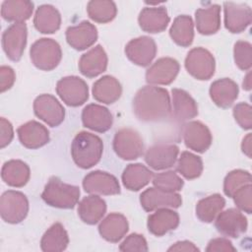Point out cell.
Instances as JSON below:
<instances>
[{
	"label": "cell",
	"instance_id": "cell-1",
	"mask_svg": "<svg viewBox=\"0 0 252 252\" xmlns=\"http://www.w3.org/2000/svg\"><path fill=\"white\" fill-rule=\"evenodd\" d=\"M135 116L144 122H158L171 114V102L168 92L159 87L145 86L133 98Z\"/></svg>",
	"mask_w": 252,
	"mask_h": 252
},
{
	"label": "cell",
	"instance_id": "cell-2",
	"mask_svg": "<svg viewBox=\"0 0 252 252\" xmlns=\"http://www.w3.org/2000/svg\"><path fill=\"white\" fill-rule=\"evenodd\" d=\"M102 140L90 132H79L73 139L71 155L77 166L87 169L95 165L102 156Z\"/></svg>",
	"mask_w": 252,
	"mask_h": 252
},
{
	"label": "cell",
	"instance_id": "cell-3",
	"mask_svg": "<svg viewBox=\"0 0 252 252\" xmlns=\"http://www.w3.org/2000/svg\"><path fill=\"white\" fill-rule=\"evenodd\" d=\"M80 188L62 182L58 177H51L47 181L43 192L42 200L49 206L59 209H73L80 198Z\"/></svg>",
	"mask_w": 252,
	"mask_h": 252
},
{
	"label": "cell",
	"instance_id": "cell-4",
	"mask_svg": "<svg viewBox=\"0 0 252 252\" xmlns=\"http://www.w3.org/2000/svg\"><path fill=\"white\" fill-rule=\"evenodd\" d=\"M32 64L43 71H51L58 66L62 58L61 47L52 38L42 37L33 42L30 49Z\"/></svg>",
	"mask_w": 252,
	"mask_h": 252
},
{
	"label": "cell",
	"instance_id": "cell-5",
	"mask_svg": "<svg viewBox=\"0 0 252 252\" xmlns=\"http://www.w3.org/2000/svg\"><path fill=\"white\" fill-rule=\"evenodd\" d=\"M29 212V201L26 195L15 190L4 192L0 198V215L8 223H19Z\"/></svg>",
	"mask_w": 252,
	"mask_h": 252
},
{
	"label": "cell",
	"instance_id": "cell-6",
	"mask_svg": "<svg viewBox=\"0 0 252 252\" xmlns=\"http://www.w3.org/2000/svg\"><path fill=\"white\" fill-rule=\"evenodd\" d=\"M185 68L195 79L200 81L209 80L215 74V58L209 50L203 47H195L188 52L185 58Z\"/></svg>",
	"mask_w": 252,
	"mask_h": 252
},
{
	"label": "cell",
	"instance_id": "cell-7",
	"mask_svg": "<svg viewBox=\"0 0 252 252\" xmlns=\"http://www.w3.org/2000/svg\"><path fill=\"white\" fill-rule=\"evenodd\" d=\"M113 150L122 159H136L143 154V139L136 130L122 128L115 133L113 138Z\"/></svg>",
	"mask_w": 252,
	"mask_h": 252
},
{
	"label": "cell",
	"instance_id": "cell-8",
	"mask_svg": "<svg viewBox=\"0 0 252 252\" xmlns=\"http://www.w3.org/2000/svg\"><path fill=\"white\" fill-rule=\"evenodd\" d=\"M56 93L69 106H80L89 98L87 83L77 76H67L60 79L56 85Z\"/></svg>",
	"mask_w": 252,
	"mask_h": 252
},
{
	"label": "cell",
	"instance_id": "cell-9",
	"mask_svg": "<svg viewBox=\"0 0 252 252\" xmlns=\"http://www.w3.org/2000/svg\"><path fill=\"white\" fill-rule=\"evenodd\" d=\"M34 114L51 127L60 125L65 117V109L58 99L48 94L38 95L33 101Z\"/></svg>",
	"mask_w": 252,
	"mask_h": 252
},
{
	"label": "cell",
	"instance_id": "cell-10",
	"mask_svg": "<svg viewBox=\"0 0 252 252\" xmlns=\"http://www.w3.org/2000/svg\"><path fill=\"white\" fill-rule=\"evenodd\" d=\"M28 30L25 23H15L5 30L2 34V46L7 57L19 61L27 44Z\"/></svg>",
	"mask_w": 252,
	"mask_h": 252
},
{
	"label": "cell",
	"instance_id": "cell-11",
	"mask_svg": "<svg viewBox=\"0 0 252 252\" xmlns=\"http://www.w3.org/2000/svg\"><path fill=\"white\" fill-rule=\"evenodd\" d=\"M215 220L217 230L225 236L237 238L247 230V219L237 209L231 208L220 212Z\"/></svg>",
	"mask_w": 252,
	"mask_h": 252
},
{
	"label": "cell",
	"instance_id": "cell-12",
	"mask_svg": "<svg viewBox=\"0 0 252 252\" xmlns=\"http://www.w3.org/2000/svg\"><path fill=\"white\" fill-rule=\"evenodd\" d=\"M125 54L134 64L146 67L152 63L157 54L155 40L147 35L131 39L125 46Z\"/></svg>",
	"mask_w": 252,
	"mask_h": 252
},
{
	"label": "cell",
	"instance_id": "cell-13",
	"mask_svg": "<svg viewBox=\"0 0 252 252\" xmlns=\"http://www.w3.org/2000/svg\"><path fill=\"white\" fill-rule=\"evenodd\" d=\"M83 187L90 194L116 195L120 193V185L117 178L101 170H94L88 173L83 180Z\"/></svg>",
	"mask_w": 252,
	"mask_h": 252
},
{
	"label": "cell",
	"instance_id": "cell-14",
	"mask_svg": "<svg viewBox=\"0 0 252 252\" xmlns=\"http://www.w3.org/2000/svg\"><path fill=\"white\" fill-rule=\"evenodd\" d=\"M140 203L145 211L152 212L161 208H178L182 204V198L175 192L151 187L140 195Z\"/></svg>",
	"mask_w": 252,
	"mask_h": 252
},
{
	"label": "cell",
	"instance_id": "cell-15",
	"mask_svg": "<svg viewBox=\"0 0 252 252\" xmlns=\"http://www.w3.org/2000/svg\"><path fill=\"white\" fill-rule=\"evenodd\" d=\"M223 12L224 26L232 33L243 32L251 24L252 13L251 8L247 4L224 2Z\"/></svg>",
	"mask_w": 252,
	"mask_h": 252
},
{
	"label": "cell",
	"instance_id": "cell-16",
	"mask_svg": "<svg viewBox=\"0 0 252 252\" xmlns=\"http://www.w3.org/2000/svg\"><path fill=\"white\" fill-rule=\"evenodd\" d=\"M179 149L174 144H156L150 147L145 154V161L156 170L166 169L175 163Z\"/></svg>",
	"mask_w": 252,
	"mask_h": 252
},
{
	"label": "cell",
	"instance_id": "cell-17",
	"mask_svg": "<svg viewBox=\"0 0 252 252\" xmlns=\"http://www.w3.org/2000/svg\"><path fill=\"white\" fill-rule=\"evenodd\" d=\"M183 141L187 148L197 153L206 152L212 144L209 128L200 121H190L183 126Z\"/></svg>",
	"mask_w": 252,
	"mask_h": 252
},
{
	"label": "cell",
	"instance_id": "cell-18",
	"mask_svg": "<svg viewBox=\"0 0 252 252\" xmlns=\"http://www.w3.org/2000/svg\"><path fill=\"white\" fill-rule=\"evenodd\" d=\"M179 63L171 57L158 59L146 72V81L152 85H169L179 72Z\"/></svg>",
	"mask_w": 252,
	"mask_h": 252
},
{
	"label": "cell",
	"instance_id": "cell-19",
	"mask_svg": "<svg viewBox=\"0 0 252 252\" xmlns=\"http://www.w3.org/2000/svg\"><path fill=\"white\" fill-rule=\"evenodd\" d=\"M82 122L83 125L89 129L103 133L111 128L113 117L106 107L91 103L85 106L82 111Z\"/></svg>",
	"mask_w": 252,
	"mask_h": 252
},
{
	"label": "cell",
	"instance_id": "cell-20",
	"mask_svg": "<svg viewBox=\"0 0 252 252\" xmlns=\"http://www.w3.org/2000/svg\"><path fill=\"white\" fill-rule=\"evenodd\" d=\"M66 39L74 49L85 50L96 41L97 30L92 23L83 21L79 25L69 27L66 30Z\"/></svg>",
	"mask_w": 252,
	"mask_h": 252
},
{
	"label": "cell",
	"instance_id": "cell-21",
	"mask_svg": "<svg viewBox=\"0 0 252 252\" xmlns=\"http://www.w3.org/2000/svg\"><path fill=\"white\" fill-rule=\"evenodd\" d=\"M17 133L21 144L28 149H38L49 142L47 128L34 120L21 125Z\"/></svg>",
	"mask_w": 252,
	"mask_h": 252
},
{
	"label": "cell",
	"instance_id": "cell-22",
	"mask_svg": "<svg viewBox=\"0 0 252 252\" xmlns=\"http://www.w3.org/2000/svg\"><path fill=\"white\" fill-rule=\"evenodd\" d=\"M107 62V55L102 46L98 44L81 56L79 70L84 76L94 78L106 70Z\"/></svg>",
	"mask_w": 252,
	"mask_h": 252
},
{
	"label": "cell",
	"instance_id": "cell-23",
	"mask_svg": "<svg viewBox=\"0 0 252 252\" xmlns=\"http://www.w3.org/2000/svg\"><path fill=\"white\" fill-rule=\"evenodd\" d=\"M170 19L164 7H145L139 15L140 28L147 32L157 33L163 32Z\"/></svg>",
	"mask_w": 252,
	"mask_h": 252
},
{
	"label": "cell",
	"instance_id": "cell-24",
	"mask_svg": "<svg viewBox=\"0 0 252 252\" xmlns=\"http://www.w3.org/2000/svg\"><path fill=\"white\" fill-rule=\"evenodd\" d=\"M179 224V216L176 212L168 209H158L156 213L148 217V229L156 236H162Z\"/></svg>",
	"mask_w": 252,
	"mask_h": 252
},
{
	"label": "cell",
	"instance_id": "cell-25",
	"mask_svg": "<svg viewBox=\"0 0 252 252\" xmlns=\"http://www.w3.org/2000/svg\"><path fill=\"white\" fill-rule=\"evenodd\" d=\"M210 96L220 107H229L238 96L237 84L228 78L219 79L212 83L210 87Z\"/></svg>",
	"mask_w": 252,
	"mask_h": 252
},
{
	"label": "cell",
	"instance_id": "cell-26",
	"mask_svg": "<svg viewBox=\"0 0 252 252\" xmlns=\"http://www.w3.org/2000/svg\"><path fill=\"white\" fill-rule=\"evenodd\" d=\"M129 228L127 219L118 213H111L98 225L102 238L109 242H118L127 233Z\"/></svg>",
	"mask_w": 252,
	"mask_h": 252
},
{
	"label": "cell",
	"instance_id": "cell-27",
	"mask_svg": "<svg viewBox=\"0 0 252 252\" xmlns=\"http://www.w3.org/2000/svg\"><path fill=\"white\" fill-rule=\"evenodd\" d=\"M122 94V87L117 79L106 75L94 82L93 86V96L95 100L111 104L119 99Z\"/></svg>",
	"mask_w": 252,
	"mask_h": 252
},
{
	"label": "cell",
	"instance_id": "cell-28",
	"mask_svg": "<svg viewBox=\"0 0 252 252\" xmlns=\"http://www.w3.org/2000/svg\"><path fill=\"white\" fill-rule=\"evenodd\" d=\"M172 104L173 110L171 112L178 122L187 121L198 115L196 101L184 90L172 89Z\"/></svg>",
	"mask_w": 252,
	"mask_h": 252
},
{
	"label": "cell",
	"instance_id": "cell-29",
	"mask_svg": "<svg viewBox=\"0 0 252 252\" xmlns=\"http://www.w3.org/2000/svg\"><path fill=\"white\" fill-rule=\"evenodd\" d=\"M195 19L197 31L201 34H214L220 28V6L213 4L206 8L197 9Z\"/></svg>",
	"mask_w": 252,
	"mask_h": 252
},
{
	"label": "cell",
	"instance_id": "cell-30",
	"mask_svg": "<svg viewBox=\"0 0 252 252\" xmlns=\"http://www.w3.org/2000/svg\"><path fill=\"white\" fill-rule=\"evenodd\" d=\"M106 212V203L96 195H90L82 199L78 207L80 219L88 224L98 222Z\"/></svg>",
	"mask_w": 252,
	"mask_h": 252
},
{
	"label": "cell",
	"instance_id": "cell-31",
	"mask_svg": "<svg viewBox=\"0 0 252 252\" xmlns=\"http://www.w3.org/2000/svg\"><path fill=\"white\" fill-rule=\"evenodd\" d=\"M33 25L41 33H53L60 28L61 15L52 5H41L36 9L33 18Z\"/></svg>",
	"mask_w": 252,
	"mask_h": 252
},
{
	"label": "cell",
	"instance_id": "cell-32",
	"mask_svg": "<svg viewBox=\"0 0 252 252\" xmlns=\"http://www.w3.org/2000/svg\"><path fill=\"white\" fill-rule=\"evenodd\" d=\"M29 165L20 159H11L6 161L1 169L3 181L13 187H23L30 179Z\"/></svg>",
	"mask_w": 252,
	"mask_h": 252
},
{
	"label": "cell",
	"instance_id": "cell-33",
	"mask_svg": "<svg viewBox=\"0 0 252 252\" xmlns=\"http://www.w3.org/2000/svg\"><path fill=\"white\" fill-rule=\"evenodd\" d=\"M153 172L142 163H130L122 173L123 185L130 191H139L153 178Z\"/></svg>",
	"mask_w": 252,
	"mask_h": 252
},
{
	"label": "cell",
	"instance_id": "cell-34",
	"mask_svg": "<svg viewBox=\"0 0 252 252\" xmlns=\"http://www.w3.org/2000/svg\"><path fill=\"white\" fill-rule=\"evenodd\" d=\"M69 244L68 233L60 222L52 224L42 235L40 248L44 252H59L67 248Z\"/></svg>",
	"mask_w": 252,
	"mask_h": 252
},
{
	"label": "cell",
	"instance_id": "cell-35",
	"mask_svg": "<svg viewBox=\"0 0 252 252\" xmlns=\"http://www.w3.org/2000/svg\"><path fill=\"white\" fill-rule=\"evenodd\" d=\"M33 3L28 0H6L1 5V16L9 22L24 23L30 19Z\"/></svg>",
	"mask_w": 252,
	"mask_h": 252
},
{
	"label": "cell",
	"instance_id": "cell-36",
	"mask_svg": "<svg viewBox=\"0 0 252 252\" xmlns=\"http://www.w3.org/2000/svg\"><path fill=\"white\" fill-rule=\"evenodd\" d=\"M169 34L176 44L183 47L191 45L194 38V25L192 18L187 15L176 17L170 27Z\"/></svg>",
	"mask_w": 252,
	"mask_h": 252
},
{
	"label": "cell",
	"instance_id": "cell-37",
	"mask_svg": "<svg viewBox=\"0 0 252 252\" xmlns=\"http://www.w3.org/2000/svg\"><path fill=\"white\" fill-rule=\"evenodd\" d=\"M225 200L220 194H213L201 199L196 205V216L203 222H212L222 211Z\"/></svg>",
	"mask_w": 252,
	"mask_h": 252
},
{
	"label": "cell",
	"instance_id": "cell-38",
	"mask_svg": "<svg viewBox=\"0 0 252 252\" xmlns=\"http://www.w3.org/2000/svg\"><path fill=\"white\" fill-rule=\"evenodd\" d=\"M87 12L89 17L93 21L100 24H105L115 18L117 8L113 1L92 0L88 3Z\"/></svg>",
	"mask_w": 252,
	"mask_h": 252
},
{
	"label": "cell",
	"instance_id": "cell-39",
	"mask_svg": "<svg viewBox=\"0 0 252 252\" xmlns=\"http://www.w3.org/2000/svg\"><path fill=\"white\" fill-rule=\"evenodd\" d=\"M177 171L186 179H195L203 171L202 158L190 152H183L177 162Z\"/></svg>",
	"mask_w": 252,
	"mask_h": 252
},
{
	"label": "cell",
	"instance_id": "cell-40",
	"mask_svg": "<svg viewBox=\"0 0 252 252\" xmlns=\"http://www.w3.org/2000/svg\"><path fill=\"white\" fill-rule=\"evenodd\" d=\"M251 183V174L242 169H234L227 173L223 181L224 194L232 198L233 194L242 186Z\"/></svg>",
	"mask_w": 252,
	"mask_h": 252
},
{
	"label": "cell",
	"instance_id": "cell-41",
	"mask_svg": "<svg viewBox=\"0 0 252 252\" xmlns=\"http://www.w3.org/2000/svg\"><path fill=\"white\" fill-rule=\"evenodd\" d=\"M153 184L158 189L166 192H175L182 189L184 181L174 171L168 170L155 174Z\"/></svg>",
	"mask_w": 252,
	"mask_h": 252
},
{
	"label": "cell",
	"instance_id": "cell-42",
	"mask_svg": "<svg viewBox=\"0 0 252 252\" xmlns=\"http://www.w3.org/2000/svg\"><path fill=\"white\" fill-rule=\"evenodd\" d=\"M234 62L237 67L243 71H247L252 66V45L245 40H238L233 47Z\"/></svg>",
	"mask_w": 252,
	"mask_h": 252
},
{
	"label": "cell",
	"instance_id": "cell-43",
	"mask_svg": "<svg viewBox=\"0 0 252 252\" xmlns=\"http://www.w3.org/2000/svg\"><path fill=\"white\" fill-rule=\"evenodd\" d=\"M236 207L247 214L252 212V186L251 183L240 187L232 196Z\"/></svg>",
	"mask_w": 252,
	"mask_h": 252
},
{
	"label": "cell",
	"instance_id": "cell-44",
	"mask_svg": "<svg viewBox=\"0 0 252 252\" xmlns=\"http://www.w3.org/2000/svg\"><path fill=\"white\" fill-rule=\"evenodd\" d=\"M251 110V105L246 102H239L233 107V116L235 121L245 130H249L252 127Z\"/></svg>",
	"mask_w": 252,
	"mask_h": 252
},
{
	"label": "cell",
	"instance_id": "cell-45",
	"mask_svg": "<svg viewBox=\"0 0 252 252\" xmlns=\"http://www.w3.org/2000/svg\"><path fill=\"white\" fill-rule=\"evenodd\" d=\"M120 251H148L146 238L139 233H132L127 236L119 246Z\"/></svg>",
	"mask_w": 252,
	"mask_h": 252
},
{
	"label": "cell",
	"instance_id": "cell-46",
	"mask_svg": "<svg viewBox=\"0 0 252 252\" xmlns=\"http://www.w3.org/2000/svg\"><path fill=\"white\" fill-rule=\"evenodd\" d=\"M207 252H235L236 248L232 245L231 241L224 237H218L212 239L206 248Z\"/></svg>",
	"mask_w": 252,
	"mask_h": 252
},
{
	"label": "cell",
	"instance_id": "cell-47",
	"mask_svg": "<svg viewBox=\"0 0 252 252\" xmlns=\"http://www.w3.org/2000/svg\"><path fill=\"white\" fill-rule=\"evenodd\" d=\"M16 80V75L10 66H1L0 67V91L4 93L12 88Z\"/></svg>",
	"mask_w": 252,
	"mask_h": 252
},
{
	"label": "cell",
	"instance_id": "cell-48",
	"mask_svg": "<svg viewBox=\"0 0 252 252\" xmlns=\"http://www.w3.org/2000/svg\"><path fill=\"white\" fill-rule=\"evenodd\" d=\"M14 137V131L12 124L5 119L4 117H1L0 119V148L3 149L6 146H8Z\"/></svg>",
	"mask_w": 252,
	"mask_h": 252
},
{
	"label": "cell",
	"instance_id": "cell-49",
	"mask_svg": "<svg viewBox=\"0 0 252 252\" xmlns=\"http://www.w3.org/2000/svg\"><path fill=\"white\" fill-rule=\"evenodd\" d=\"M167 251L171 252V251H186V252H196L199 251V248L197 246H195L194 243L187 241V240H183V241H177L175 242L173 245H171Z\"/></svg>",
	"mask_w": 252,
	"mask_h": 252
},
{
	"label": "cell",
	"instance_id": "cell-50",
	"mask_svg": "<svg viewBox=\"0 0 252 252\" xmlns=\"http://www.w3.org/2000/svg\"><path fill=\"white\" fill-rule=\"evenodd\" d=\"M251 134H247L244 138H243V141H242V144H241V150L242 152L248 157V158H251V152H252V146H251Z\"/></svg>",
	"mask_w": 252,
	"mask_h": 252
},
{
	"label": "cell",
	"instance_id": "cell-51",
	"mask_svg": "<svg viewBox=\"0 0 252 252\" xmlns=\"http://www.w3.org/2000/svg\"><path fill=\"white\" fill-rule=\"evenodd\" d=\"M251 74H250V72L246 75V77H245V79H244V81H243V84H242V86H243V89L244 90H246V91H250L251 90Z\"/></svg>",
	"mask_w": 252,
	"mask_h": 252
}]
</instances>
